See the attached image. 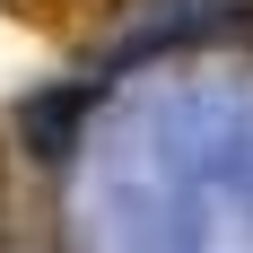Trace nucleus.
Listing matches in <instances>:
<instances>
[{"instance_id": "f257e3e1", "label": "nucleus", "mask_w": 253, "mask_h": 253, "mask_svg": "<svg viewBox=\"0 0 253 253\" xmlns=\"http://www.w3.org/2000/svg\"><path fill=\"white\" fill-rule=\"evenodd\" d=\"M0 18L35 26L52 44H87V35H105V26L123 18V0H0Z\"/></svg>"}]
</instances>
